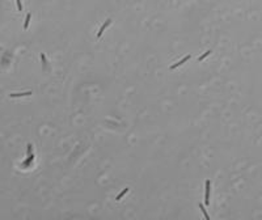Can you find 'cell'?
<instances>
[{"label": "cell", "mask_w": 262, "mask_h": 220, "mask_svg": "<svg viewBox=\"0 0 262 220\" xmlns=\"http://www.w3.org/2000/svg\"><path fill=\"white\" fill-rule=\"evenodd\" d=\"M33 159H34V155H33V153H32V155H29V159H28V161H25V163H24V165H29V164L32 163V160H33Z\"/></svg>", "instance_id": "obj_9"}, {"label": "cell", "mask_w": 262, "mask_h": 220, "mask_svg": "<svg viewBox=\"0 0 262 220\" xmlns=\"http://www.w3.org/2000/svg\"><path fill=\"white\" fill-rule=\"evenodd\" d=\"M210 190H211V181H206V198H205V204H210Z\"/></svg>", "instance_id": "obj_1"}, {"label": "cell", "mask_w": 262, "mask_h": 220, "mask_svg": "<svg viewBox=\"0 0 262 220\" xmlns=\"http://www.w3.org/2000/svg\"><path fill=\"white\" fill-rule=\"evenodd\" d=\"M32 92H26V93H12L11 97H24V96H30Z\"/></svg>", "instance_id": "obj_5"}, {"label": "cell", "mask_w": 262, "mask_h": 220, "mask_svg": "<svg viewBox=\"0 0 262 220\" xmlns=\"http://www.w3.org/2000/svg\"><path fill=\"white\" fill-rule=\"evenodd\" d=\"M189 59H190V55H186V56L184 58V59H181L178 63H176V64H173V66H170V69H174V68H177V67H180V66H182L184 63H186Z\"/></svg>", "instance_id": "obj_2"}, {"label": "cell", "mask_w": 262, "mask_h": 220, "mask_svg": "<svg viewBox=\"0 0 262 220\" xmlns=\"http://www.w3.org/2000/svg\"><path fill=\"white\" fill-rule=\"evenodd\" d=\"M127 191H129V189L126 187V189H125V190H123V191H122L121 194H118V195H117V198H115V199H117V200H121V198H122V196H123V195H125Z\"/></svg>", "instance_id": "obj_8"}, {"label": "cell", "mask_w": 262, "mask_h": 220, "mask_svg": "<svg viewBox=\"0 0 262 220\" xmlns=\"http://www.w3.org/2000/svg\"><path fill=\"white\" fill-rule=\"evenodd\" d=\"M32 148H33L32 144H28V155H32Z\"/></svg>", "instance_id": "obj_10"}, {"label": "cell", "mask_w": 262, "mask_h": 220, "mask_svg": "<svg viewBox=\"0 0 262 220\" xmlns=\"http://www.w3.org/2000/svg\"><path fill=\"white\" fill-rule=\"evenodd\" d=\"M199 208H201V211L203 212V215H205V217H206V220H210V216H208V213H207V211H206V208H205V206H203L202 203L199 204Z\"/></svg>", "instance_id": "obj_4"}, {"label": "cell", "mask_w": 262, "mask_h": 220, "mask_svg": "<svg viewBox=\"0 0 262 220\" xmlns=\"http://www.w3.org/2000/svg\"><path fill=\"white\" fill-rule=\"evenodd\" d=\"M16 3H17V7H19V11H21V9H22V4H21V2H20V0H17Z\"/></svg>", "instance_id": "obj_11"}, {"label": "cell", "mask_w": 262, "mask_h": 220, "mask_svg": "<svg viewBox=\"0 0 262 220\" xmlns=\"http://www.w3.org/2000/svg\"><path fill=\"white\" fill-rule=\"evenodd\" d=\"M30 17H32V15H30V13H28V15H26L25 24H24V29H28V26H29V21H30Z\"/></svg>", "instance_id": "obj_6"}, {"label": "cell", "mask_w": 262, "mask_h": 220, "mask_svg": "<svg viewBox=\"0 0 262 220\" xmlns=\"http://www.w3.org/2000/svg\"><path fill=\"white\" fill-rule=\"evenodd\" d=\"M41 59H42V63L46 64V58H45V54H41Z\"/></svg>", "instance_id": "obj_12"}, {"label": "cell", "mask_w": 262, "mask_h": 220, "mask_svg": "<svg viewBox=\"0 0 262 220\" xmlns=\"http://www.w3.org/2000/svg\"><path fill=\"white\" fill-rule=\"evenodd\" d=\"M210 54H211V50H208V51H206V53H205V54H203V55H201L199 58H198V60H199V62H201V60H203V59H205V58H206V56H208Z\"/></svg>", "instance_id": "obj_7"}, {"label": "cell", "mask_w": 262, "mask_h": 220, "mask_svg": "<svg viewBox=\"0 0 262 220\" xmlns=\"http://www.w3.org/2000/svg\"><path fill=\"white\" fill-rule=\"evenodd\" d=\"M110 22H112V20H110V19H109V20H106V21H105V24H104V25L101 26V29H100V32H98V34H97V37H98V38H100V37L102 36V33H104V30H105V29H106V28H108V26L110 25Z\"/></svg>", "instance_id": "obj_3"}]
</instances>
